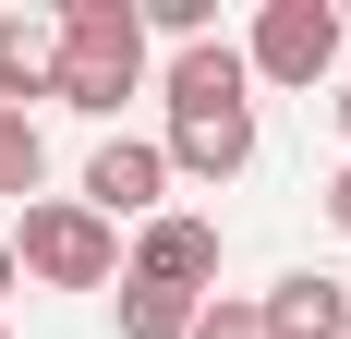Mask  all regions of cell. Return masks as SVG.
Returning <instances> with one entry per match:
<instances>
[{
  "label": "cell",
  "instance_id": "6da1fadb",
  "mask_svg": "<svg viewBox=\"0 0 351 339\" xmlns=\"http://www.w3.org/2000/svg\"><path fill=\"white\" fill-rule=\"evenodd\" d=\"M121 97H145V25H134V0H61V109L121 121Z\"/></svg>",
  "mask_w": 351,
  "mask_h": 339
},
{
  "label": "cell",
  "instance_id": "7a4b0ae2",
  "mask_svg": "<svg viewBox=\"0 0 351 339\" xmlns=\"http://www.w3.org/2000/svg\"><path fill=\"white\" fill-rule=\"evenodd\" d=\"M12 267L49 279V291H109V279H121V231H109L85 194H36L25 218H12Z\"/></svg>",
  "mask_w": 351,
  "mask_h": 339
},
{
  "label": "cell",
  "instance_id": "3957f363",
  "mask_svg": "<svg viewBox=\"0 0 351 339\" xmlns=\"http://www.w3.org/2000/svg\"><path fill=\"white\" fill-rule=\"evenodd\" d=\"M339 0H267L254 12V36H243V73L254 85H327L339 73Z\"/></svg>",
  "mask_w": 351,
  "mask_h": 339
},
{
  "label": "cell",
  "instance_id": "277c9868",
  "mask_svg": "<svg viewBox=\"0 0 351 339\" xmlns=\"http://www.w3.org/2000/svg\"><path fill=\"white\" fill-rule=\"evenodd\" d=\"M158 158H170V182H243L254 170V97H170Z\"/></svg>",
  "mask_w": 351,
  "mask_h": 339
},
{
  "label": "cell",
  "instance_id": "5b68a950",
  "mask_svg": "<svg viewBox=\"0 0 351 339\" xmlns=\"http://www.w3.org/2000/svg\"><path fill=\"white\" fill-rule=\"evenodd\" d=\"M121 279H158V291H194L206 303V279H218V218H194V206H158L134 231V267Z\"/></svg>",
  "mask_w": 351,
  "mask_h": 339
},
{
  "label": "cell",
  "instance_id": "8992f818",
  "mask_svg": "<svg viewBox=\"0 0 351 339\" xmlns=\"http://www.w3.org/2000/svg\"><path fill=\"white\" fill-rule=\"evenodd\" d=\"M85 206H97L109 231H121V218H134V231H145V218L170 206V158H158V145H145V134H109L97 158H85Z\"/></svg>",
  "mask_w": 351,
  "mask_h": 339
},
{
  "label": "cell",
  "instance_id": "52a82bcc",
  "mask_svg": "<svg viewBox=\"0 0 351 339\" xmlns=\"http://www.w3.org/2000/svg\"><path fill=\"white\" fill-rule=\"evenodd\" d=\"M267 303V339H351V291L327 267H291L279 291H254Z\"/></svg>",
  "mask_w": 351,
  "mask_h": 339
},
{
  "label": "cell",
  "instance_id": "ba28073f",
  "mask_svg": "<svg viewBox=\"0 0 351 339\" xmlns=\"http://www.w3.org/2000/svg\"><path fill=\"white\" fill-rule=\"evenodd\" d=\"M36 97H61V25L0 12V109H36Z\"/></svg>",
  "mask_w": 351,
  "mask_h": 339
},
{
  "label": "cell",
  "instance_id": "9c48e42d",
  "mask_svg": "<svg viewBox=\"0 0 351 339\" xmlns=\"http://www.w3.org/2000/svg\"><path fill=\"white\" fill-rule=\"evenodd\" d=\"M0 194L12 206L49 194V134H36V109H0Z\"/></svg>",
  "mask_w": 351,
  "mask_h": 339
},
{
  "label": "cell",
  "instance_id": "30bf717a",
  "mask_svg": "<svg viewBox=\"0 0 351 339\" xmlns=\"http://www.w3.org/2000/svg\"><path fill=\"white\" fill-rule=\"evenodd\" d=\"M121 339H194V291H158V279H121Z\"/></svg>",
  "mask_w": 351,
  "mask_h": 339
},
{
  "label": "cell",
  "instance_id": "8fae6325",
  "mask_svg": "<svg viewBox=\"0 0 351 339\" xmlns=\"http://www.w3.org/2000/svg\"><path fill=\"white\" fill-rule=\"evenodd\" d=\"M194 339H267V303L254 291H206L194 303Z\"/></svg>",
  "mask_w": 351,
  "mask_h": 339
},
{
  "label": "cell",
  "instance_id": "7c38bea8",
  "mask_svg": "<svg viewBox=\"0 0 351 339\" xmlns=\"http://www.w3.org/2000/svg\"><path fill=\"white\" fill-rule=\"evenodd\" d=\"M327 218H339V242H351V170H327Z\"/></svg>",
  "mask_w": 351,
  "mask_h": 339
},
{
  "label": "cell",
  "instance_id": "4fadbf2b",
  "mask_svg": "<svg viewBox=\"0 0 351 339\" xmlns=\"http://www.w3.org/2000/svg\"><path fill=\"white\" fill-rule=\"evenodd\" d=\"M12 279H25V267H12V231H0V291H12Z\"/></svg>",
  "mask_w": 351,
  "mask_h": 339
},
{
  "label": "cell",
  "instance_id": "5bb4252c",
  "mask_svg": "<svg viewBox=\"0 0 351 339\" xmlns=\"http://www.w3.org/2000/svg\"><path fill=\"white\" fill-rule=\"evenodd\" d=\"M327 109H339V134H351V73H339V97H327Z\"/></svg>",
  "mask_w": 351,
  "mask_h": 339
}]
</instances>
